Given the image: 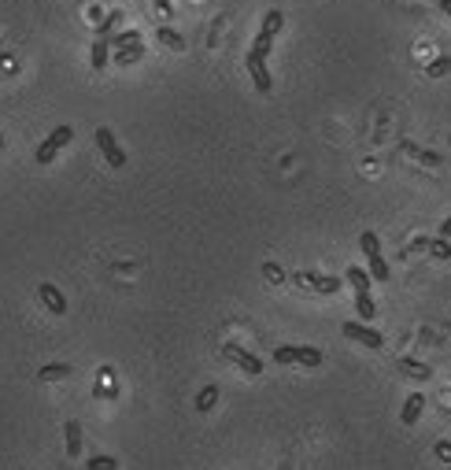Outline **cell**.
Instances as JSON below:
<instances>
[{
    "mask_svg": "<svg viewBox=\"0 0 451 470\" xmlns=\"http://www.w3.org/2000/svg\"><path fill=\"white\" fill-rule=\"evenodd\" d=\"M282 26H285V15L277 12V8H270V12H266V19H263V26H259V34H255V41H252V52H248V56H259V60L270 56L274 37L282 34Z\"/></svg>",
    "mask_w": 451,
    "mask_h": 470,
    "instance_id": "cell-1",
    "label": "cell"
},
{
    "mask_svg": "<svg viewBox=\"0 0 451 470\" xmlns=\"http://www.w3.org/2000/svg\"><path fill=\"white\" fill-rule=\"evenodd\" d=\"M359 248H362V255H367V263H370V278L374 282H389V263H385V255H381V241H378V233H362L359 237Z\"/></svg>",
    "mask_w": 451,
    "mask_h": 470,
    "instance_id": "cell-2",
    "label": "cell"
},
{
    "mask_svg": "<svg viewBox=\"0 0 451 470\" xmlns=\"http://www.w3.org/2000/svg\"><path fill=\"white\" fill-rule=\"evenodd\" d=\"M274 363H300V367H322V352L315 345H277Z\"/></svg>",
    "mask_w": 451,
    "mask_h": 470,
    "instance_id": "cell-3",
    "label": "cell"
},
{
    "mask_svg": "<svg viewBox=\"0 0 451 470\" xmlns=\"http://www.w3.org/2000/svg\"><path fill=\"white\" fill-rule=\"evenodd\" d=\"M71 137H74V130H71V126H56V130H52V134L45 137V141L37 145V152H34V159H37L41 167H48L52 159L59 156V148H67V145H71Z\"/></svg>",
    "mask_w": 451,
    "mask_h": 470,
    "instance_id": "cell-4",
    "label": "cell"
},
{
    "mask_svg": "<svg viewBox=\"0 0 451 470\" xmlns=\"http://www.w3.org/2000/svg\"><path fill=\"white\" fill-rule=\"evenodd\" d=\"M96 148L104 152L107 167H126V152H122V145L115 141V134L107 130V126H96Z\"/></svg>",
    "mask_w": 451,
    "mask_h": 470,
    "instance_id": "cell-5",
    "label": "cell"
},
{
    "mask_svg": "<svg viewBox=\"0 0 451 470\" xmlns=\"http://www.w3.org/2000/svg\"><path fill=\"white\" fill-rule=\"evenodd\" d=\"M340 334H344L348 341H359V345L374 348V352L385 348V337H381L374 326H367V323H344V326H340Z\"/></svg>",
    "mask_w": 451,
    "mask_h": 470,
    "instance_id": "cell-6",
    "label": "cell"
},
{
    "mask_svg": "<svg viewBox=\"0 0 451 470\" xmlns=\"http://www.w3.org/2000/svg\"><path fill=\"white\" fill-rule=\"evenodd\" d=\"M222 356L230 359V363H237V367L244 370V374H263V359L259 356H252L248 348H241V345H222Z\"/></svg>",
    "mask_w": 451,
    "mask_h": 470,
    "instance_id": "cell-7",
    "label": "cell"
},
{
    "mask_svg": "<svg viewBox=\"0 0 451 470\" xmlns=\"http://www.w3.org/2000/svg\"><path fill=\"white\" fill-rule=\"evenodd\" d=\"M296 282L307 285V289H315V293H322V296H333V293L340 289V278H333V274H315V271L296 274Z\"/></svg>",
    "mask_w": 451,
    "mask_h": 470,
    "instance_id": "cell-8",
    "label": "cell"
},
{
    "mask_svg": "<svg viewBox=\"0 0 451 470\" xmlns=\"http://www.w3.org/2000/svg\"><path fill=\"white\" fill-rule=\"evenodd\" d=\"M37 296H41V304H45L52 315H67V300H63V293L56 289V285L41 282V285H37Z\"/></svg>",
    "mask_w": 451,
    "mask_h": 470,
    "instance_id": "cell-9",
    "label": "cell"
},
{
    "mask_svg": "<svg viewBox=\"0 0 451 470\" xmlns=\"http://www.w3.org/2000/svg\"><path fill=\"white\" fill-rule=\"evenodd\" d=\"M248 74H252V82H255V89H259V93L274 89V78H270V71H266V60L248 56Z\"/></svg>",
    "mask_w": 451,
    "mask_h": 470,
    "instance_id": "cell-10",
    "label": "cell"
},
{
    "mask_svg": "<svg viewBox=\"0 0 451 470\" xmlns=\"http://www.w3.org/2000/svg\"><path fill=\"white\" fill-rule=\"evenodd\" d=\"M396 367H400V374H407V378H414V381H429V378H433V367H429V363H418L411 356L396 359Z\"/></svg>",
    "mask_w": 451,
    "mask_h": 470,
    "instance_id": "cell-11",
    "label": "cell"
},
{
    "mask_svg": "<svg viewBox=\"0 0 451 470\" xmlns=\"http://www.w3.org/2000/svg\"><path fill=\"white\" fill-rule=\"evenodd\" d=\"M111 56H115V52H111V41H107V37H96L93 45H89V63H93V71H104L107 63H111Z\"/></svg>",
    "mask_w": 451,
    "mask_h": 470,
    "instance_id": "cell-12",
    "label": "cell"
},
{
    "mask_svg": "<svg viewBox=\"0 0 451 470\" xmlns=\"http://www.w3.org/2000/svg\"><path fill=\"white\" fill-rule=\"evenodd\" d=\"M422 411H425V397H422V392H411V397L403 400L400 422H403V426H414L418 419H422Z\"/></svg>",
    "mask_w": 451,
    "mask_h": 470,
    "instance_id": "cell-13",
    "label": "cell"
},
{
    "mask_svg": "<svg viewBox=\"0 0 451 470\" xmlns=\"http://www.w3.org/2000/svg\"><path fill=\"white\" fill-rule=\"evenodd\" d=\"M63 441H67V455L71 459L82 455V422L78 419H71L67 426H63Z\"/></svg>",
    "mask_w": 451,
    "mask_h": 470,
    "instance_id": "cell-14",
    "label": "cell"
},
{
    "mask_svg": "<svg viewBox=\"0 0 451 470\" xmlns=\"http://www.w3.org/2000/svg\"><path fill=\"white\" fill-rule=\"evenodd\" d=\"M370 282H374L370 271H362V266H348V285L356 293H370Z\"/></svg>",
    "mask_w": 451,
    "mask_h": 470,
    "instance_id": "cell-15",
    "label": "cell"
},
{
    "mask_svg": "<svg viewBox=\"0 0 451 470\" xmlns=\"http://www.w3.org/2000/svg\"><path fill=\"white\" fill-rule=\"evenodd\" d=\"M156 41H159V45H167V48H174V52L185 48V37H181L178 30H170V26H159L156 30Z\"/></svg>",
    "mask_w": 451,
    "mask_h": 470,
    "instance_id": "cell-16",
    "label": "cell"
},
{
    "mask_svg": "<svg viewBox=\"0 0 451 470\" xmlns=\"http://www.w3.org/2000/svg\"><path fill=\"white\" fill-rule=\"evenodd\" d=\"M71 374V363H45V367L37 370V378L41 381H59V378H67Z\"/></svg>",
    "mask_w": 451,
    "mask_h": 470,
    "instance_id": "cell-17",
    "label": "cell"
},
{
    "mask_svg": "<svg viewBox=\"0 0 451 470\" xmlns=\"http://www.w3.org/2000/svg\"><path fill=\"white\" fill-rule=\"evenodd\" d=\"M145 56V45H141V41H137V45H130V48H119V52H115V63H119V67H130V63H137V60H141Z\"/></svg>",
    "mask_w": 451,
    "mask_h": 470,
    "instance_id": "cell-18",
    "label": "cell"
},
{
    "mask_svg": "<svg viewBox=\"0 0 451 470\" xmlns=\"http://www.w3.org/2000/svg\"><path fill=\"white\" fill-rule=\"evenodd\" d=\"M356 311H359V318H367V323L378 315V304H374L370 293H356Z\"/></svg>",
    "mask_w": 451,
    "mask_h": 470,
    "instance_id": "cell-19",
    "label": "cell"
},
{
    "mask_svg": "<svg viewBox=\"0 0 451 470\" xmlns=\"http://www.w3.org/2000/svg\"><path fill=\"white\" fill-rule=\"evenodd\" d=\"M119 23H122V12H107L104 19H96V37H107Z\"/></svg>",
    "mask_w": 451,
    "mask_h": 470,
    "instance_id": "cell-20",
    "label": "cell"
},
{
    "mask_svg": "<svg viewBox=\"0 0 451 470\" xmlns=\"http://www.w3.org/2000/svg\"><path fill=\"white\" fill-rule=\"evenodd\" d=\"M425 248H429V255H436V260H451V241H448V237L425 241Z\"/></svg>",
    "mask_w": 451,
    "mask_h": 470,
    "instance_id": "cell-21",
    "label": "cell"
},
{
    "mask_svg": "<svg viewBox=\"0 0 451 470\" xmlns=\"http://www.w3.org/2000/svg\"><path fill=\"white\" fill-rule=\"evenodd\" d=\"M107 41H111V48L119 52V48L137 45V41H141V34H137V30H122V34H115V37H107Z\"/></svg>",
    "mask_w": 451,
    "mask_h": 470,
    "instance_id": "cell-22",
    "label": "cell"
},
{
    "mask_svg": "<svg viewBox=\"0 0 451 470\" xmlns=\"http://www.w3.org/2000/svg\"><path fill=\"white\" fill-rule=\"evenodd\" d=\"M89 470H119V459L115 455H89Z\"/></svg>",
    "mask_w": 451,
    "mask_h": 470,
    "instance_id": "cell-23",
    "label": "cell"
},
{
    "mask_svg": "<svg viewBox=\"0 0 451 470\" xmlns=\"http://www.w3.org/2000/svg\"><path fill=\"white\" fill-rule=\"evenodd\" d=\"M448 71H451V56H440V60H433V63H429V67H425V74H429V78H444Z\"/></svg>",
    "mask_w": 451,
    "mask_h": 470,
    "instance_id": "cell-24",
    "label": "cell"
},
{
    "mask_svg": "<svg viewBox=\"0 0 451 470\" xmlns=\"http://www.w3.org/2000/svg\"><path fill=\"white\" fill-rule=\"evenodd\" d=\"M214 400H219V389L208 386V389H203L200 397H196V408H200V411H211V408H214Z\"/></svg>",
    "mask_w": 451,
    "mask_h": 470,
    "instance_id": "cell-25",
    "label": "cell"
},
{
    "mask_svg": "<svg viewBox=\"0 0 451 470\" xmlns=\"http://www.w3.org/2000/svg\"><path fill=\"white\" fill-rule=\"evenodd\" d=\"M433 455L440 459V463H451V441H436L433 444Z\"/></svg>",
    "mask_w": 451,
    "mask_h": 470,
    "instance_id": "cell-26",
    "label": "cell"
},
{
    "mask_svg": "<svg viewBox=\"0 0 451 470\" xmlns=\"http://www.w3.org/2000/svg\"><path fill=\"white\" fill-rule=\"evenodd\" d=\"M440 237H448V241H451V215H448L444 222H440Z\"/></svg>",
    "mask_w": 451,
    "mask_h": 470,
    "instance_id": "cell-27",
    "label": "cell"
},
{
    "mask_svg": "<svg viewBox=\"0 0 451 470\" xmlns=\"http://www.w3.org/2000/svg\"><path fill=\"white\" fill-rule=\"evenodd\" d=\"M440 8H444V15H451V0H440Z\"/></svg>",
    "mask_w": 451,
    "mask_h": 470,
    "instance_id": "cell-28",
    "label": "cell"
},
{
    "mask_svg": "<svg viewBox=\"0 0 451 470\" xmlns=\"http://www.w3.org/2000/svg\"><path fill=\"white\" fill-rule=\"evenodd\" d=\"M0 148H4V137H0Z\"/></svg>",
    "mask_w": 451,
    "mask_h": 470,
    "instance_id": "cell-29",
    "label": "cell"
},
{
    "mask_svg": "<svg viewBox=\"0 0 451 470\" xmlns=\"http://www.w3.org/2000/svg\"><path fill=\"white\" fill-rule=\"evenodd\" d=\"M448 145H451V137H448Z\"/></svg>",
    "mask_w": 451,
    "mask_h": 470,
    "instance_id": "cell-30",
    "label": "cell"
}]
</instances>
